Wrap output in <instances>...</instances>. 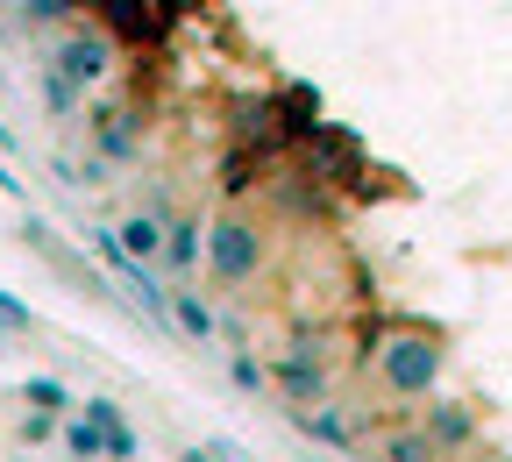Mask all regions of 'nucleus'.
Returning <instances> with one entry per match:
<instances>
[{
    "label": "nucleus",
    "mask_w": 512,
    "mask_h": 462,
    "mask_svg": "<svg viewBox=\"0 0 512 462\" xmlns=\"http://www.w3.org/2000/svg\"><path fill=\"white\" fill-rule=\"evenodd\" d=\"M370 370H377V391H392V399H434V384L448 370L441 327H392L370 349Z\"/></svg>",
    "instance_id": "f257e3e1"
},
{
    "label": "nucleus",
    "mask_w": 512,
    "mask_h": 462,
    "mask_svg": "<svg viewBox=\"0 0 512 462\" xmlns=\"http://www.w3.org/2000/svg\"><path fill=\"white\" fill-rule=\"evenodd\" d=\"M264 256H271V235L256 228L249 214H214L207 221V278L221 292H242L264 278Z\"/></svg>",
    "instance_id": "f03ea898"
},
{
    "label": "nucleus",
    "mask_w": 512,
    "mask_h": 462,
    "mask_svg": "<svg viewBox=\"0 0 512 462\" xmlns=\"http://www.w3.org/2000/svg\"><path fill=\"white\" fill-rule=\"evenodd\" d=\"M271 391H278L285 406H328V391H335L328 342H320V335H292V342L271 356Z\"/></svg>",
    "instance_id": "7ed1b4c3"
},
{
    "label": "nucleus",
    "mask_w": 512,
    "mask_h": 462,
    "mask_svg": "<svg viewBox=\"0 0 512 462\" xmlns=\"http://www.w3.org/2000/svg\"><path fill=\"white\" fill-rule=\"evenodd\" d=\"M50 64L86 93V86H100V79L114 72V36H107V29H72V36L50 50Z\"/></svg>",
    "instance_id": "20e7f679"
},
{
    "label": "nucleus",
    "mask_w": 512,
    "mask_h": 462,
    "mask_svg": "<svg viewBox=\"0 0 512 462\" xmlns=\"http://www.w3.org/2000/svg\"><path fill=\"white\" fill-rule=\"evenodd\" d=\"M420 434L441 448V462L463 455V448H477V406H463V399H427V406H420Z\"/></svg>",
    "instance_id": "39448f33"
},
{
    "label": "nucleus",
    "mask_w": 512,
    "mask_h": 462,
    "mask_svg": "<svg viewBox=\"0 0 512 462\" xmlns=\"http://www.w3.org/2000/svg\"><path fill=\"white\" fill-rule=\"evenodd\" d=\"M79 420L100 434V448H107V462H136L143 455V434L128 427V413H121V399H107V391H93V399H79Z\"/></svg>",
    "instance_id": "423d86ee"
},
{
    "label": "nucleus",
    "mask_w": 512,
    "mask_h": 462,
    "mask_svg": "<svg viewBox=\"0 0 512 462\" xmlns=\"http://www.w3.org/2000/svg\"><path fill=\"white\" fill-rule=\"evenodd\" d=\"M285 420H292V427H299L306 441L335 448V455H349V448L363 441V420H356L349 406H335V399H328V406H285Z\"/></svg>",
    "instance_id": "0eeeda50"
},
{
    "label": "nucleus",
    "mask_w": 512,
    "mask_h": 462,
    "mask_svg": "<svg viewBox=\"0 0 512 462\" xmlns=\"http://www.w3.org/2000/svg\"><path fill=\"white\" fill-rule=\"evenodd\" d=\"M93 157L100 164H128L143 150V114H128V107H93Z\"/></svg>",
    "instance_id": "6e6552de"
},
{
    "label": "nucleus",
    "mask_w": 512,
    "mask_h": 462,
    "mask_svg": "<svg viewBox=\"0 0 512 462\" xmlns=\"http://www.w3.org/2000/svg\"><path fill=\"white\" fill-rule=\"evenodd\" d=\"M164 271H171V278L207 271V221H200V214H178V221L164 228Z\"/></svg>",
    "instance_id": "1a4fd4ad"
},
{
    "label": "nucleus",
    "mask_w": 512,
    "mask_h": 462,
    "mask_svg": "<svg viewBox=\"0 0 512 462\" xmlns=\"http://www.w3.org/2000/svg\"><path fill=\"white\" fill-rule=\"evenodd\" d=\"M235 136H242L249 150H278V143H285L278 100H271V93H242V100H235Z\"/></svg>",
    "instance_id": "9d476101"
},
{
    "label": "nucleus",
    "mask_w": 512,
    "mask_h": 462,
    "mask_svg": "<svg viewBox=\"0 0 512 462\" xmlns=\"http://www.w3.org/2000/svg\"><path fill=\"white\" fill-rule=\"evenodd\" d=\"M271 100H278V128H285V143H292V136H299V143H313L320 128H328V121H320L313 86H285V93H271Z\"/></svg>",
    "instance_id": "9b49d317"
},
{
    "label": "nucleus",
    "mask_w": 512,
    "mask_h": 462,
    "mask_svg": "<svg viewBox=\"0 0 512 462\" xmlns=\"http://www.w3.org/2000/svg\"><path fill=\"white\" fill-rule=\"evenodd\" d=\"M171 327L185 342H214V306H207V292H192V285H171Z\"/></svg>",
    "instance_id": "f8f14e48"
},
{
    "label": "nucleus",
    "mask_w": 512,
    "mask_h": 462,
    "mask_svg": "<svg viewBox=\"0 0 512 462\" xmlns=\"http://www.w3.org/2000/svg\"><path fill=\"white\" fill-rule=\"evenodd\" d=\"M114 242L128 249V263H143V271H150V263H164V221H157V214H128V221L114 228Z\"/></svg>",
    "instance_id": "ddd939ff"
},
{
    "label": "nucleus",
    "mask_w": 512,
    "mask_h": 462,
    "mask_svg": "<svg viewBox=\"0 0 512 462\" xmlns=\"http://www.w3.org/2000/svg\"><path fill=\"white\" fill-rule=\"evenodd\" d=\"M370 462H441V448L420 427H384L377 448H370Z\"/></svg>",
    "instance_id": "4468645a"
},
{
    "label": "nucleus",
    "mask_w": 512,
    "mask_h": 462,
    "mask_svg": "<svg viewBox=\"0 0 512 462\" xmlns=\"http://www.w3.org/2000/svg\"><path fill=\"white\" fill-rule=\"evenodd\" d=\"M228 384L249 391V399H271V363L256 349H228Z\"/></svg>",
    "instance_id": "2eb2a0df"
},
{
    "label": "nucleus",
    "mask_w": 512,
    "mask_h": 462,
    "mask_svg": "<svg viewBox=\"0 0 512 462\" xmlns=\"http://www.w3.org/2000/svg\"><path fill=\"white\" fill-rule=\"evenodd\" d=\"M22 399H29V413H50V420L72 413V391H64V377H29Z\"/></svg>",
    "instance_id": "dca6fc26"
},
{
    "label": "nucleus",
    "mask_w": 512,
    "mask_h": 462,
    "mask_svg": "<svg viewBox=\"0 0 512 462\" xmlns=\"http://www.w3.org/2000/svg\"><path fill=\"white\" fill-rule=\"evenodd\" d=\"M36 93H43V107H57V114H79V86L64 79L50 57H43V72H36Z\"/></svg>",
    "instance_id": "f3484780"
},
{
    "label": "nucleus",
    "mask_w": 512,
    "mask_h": 462,
    "mask_svg": "<svg viewBox=\"0 0 512 462\" xmlns=\"http://www.w3.org/2000/svg\"><path fill=\"white\" fill-rule=\"evenodd\" d=\"M57 448L72 455V462H107V448H100V434L86 427V420H64V434H57Z\"/></svg>",
    "instance_id": "a211bd4d"
},
{
    "label": "nucleus",
    "mask_w": 512,
    "mask_h": 462,
    "mask_svg": "<svg viewBox=\"0 0 512 462\" xmlns=\"http://www.w3.org/2000/svg\"><path fill=\"white\" fill-rule=\"evenodd\" d=\"M221 192H228V200H242V192H256V157H249V150H235V157L221 164Z\"/></svg>",
    "instance_id": "6ab92c4d"
},
{
    "label": "nucleus",
    "mask_w": 512,
    "mask_h": 462,
    "mask_svg": "<svg viewBox=\"0 0 512 462\" xmlns=\"http://www.w3.org/2000/svg\"><path fill=\"white\" fill-rule=\"evenodd\" d=\"M57 434H64V420H50V413H22V427H15L22 448H50Z\"/></svg>",
    "instance_id": "aec40b11"
},
{
    "label": "nucleus",
    "mask_w": 512,
    "mask_h": 462,
    "mask_svg": "<svg viewBox=\"0 0 512 462\" xmlns=\"http://www.w3.org/2000/svg\"><path fill=\"white\" fill-rule=\"evenodd\" d=\"M50 22H64V0H22V29L29 36H43Z\"/></svg>",
    "instance_id": "412c9836"
},
{
    "label": "nucleus",
    "mask_w": 512,
    "mask_h": 462,
    "mask_svg": "<svg viewBox=\"0 0 512 462\" xmlns=\"http://www.w3.org/2000/svg\"><path fill=\"white\" fill-rule=\"evenodd\" d=\"M207 455H214V462H256V455H249L242 441H228V434H214V441H207Z\"/></svg>",
    "instance_id": "4be33fe9"
},
{
    "label": "nucleus",
    "mask_w": 512,
    "mask_h": 462,
    "mask_svg": "<svg viewBox=\"0 0 512 462\" xmlns=\"http://www.w3.org/2000/svg\"><path fill=\"white\" fill-rule=\"evenodd\" d=\"M0 192H8V200H22V178H15L8 164H0Z\"/></svg>",
    "instance_id": "5701e85b"
},
{
    "label": "nucleus",
    "mask_w": 512,
    "mask_h": 462,
    "mask_svg": "<svg viewBox=\"0 0 512 462\" xmlns=\"http://www.w3.org/2000/svg\"><path fill=\"white\" fill-rule=\"evenodd\" d=\"M178 462H214V455H207V441H192V448H178Z\"/></svg>",
    "instance_id": "b1692460"
},
{
    "label": "nucleus",
    "mask_w": 512,
    "mask_h": 462,
    "mask_svg": "<svg viewBox=\"0 0 512 462\" xmlns=\"http://www.w3.org/2000/svg\"><path fill=\"white\" fill-rule=\"evenodd\" d=\"M0 86H8V72H0Z\"/></svg>",
    "instance_id": "393cba45"
}]
</instances>
